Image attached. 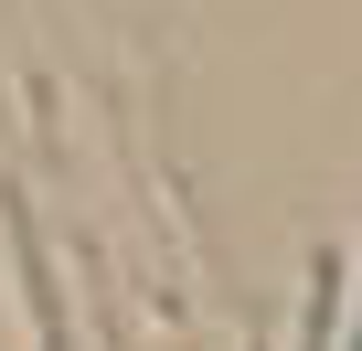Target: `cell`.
I'll use <instances>...</instances> for the list:
<instances>
[{
	"mask_svg": "<svg viewBox=\"0 0 362 351\" xmlns=\"http://www.w3.org/2000/svg\"><path fill=\"white\" fill-rule=\"evenodd\" d=\"M351 351H362V340H351Z\"/></svg>",
	"mask_w": 362,
	"mask_h": 351,
	"instance_id": "obj_1",
	"label": "cell"
}]
</instances>
